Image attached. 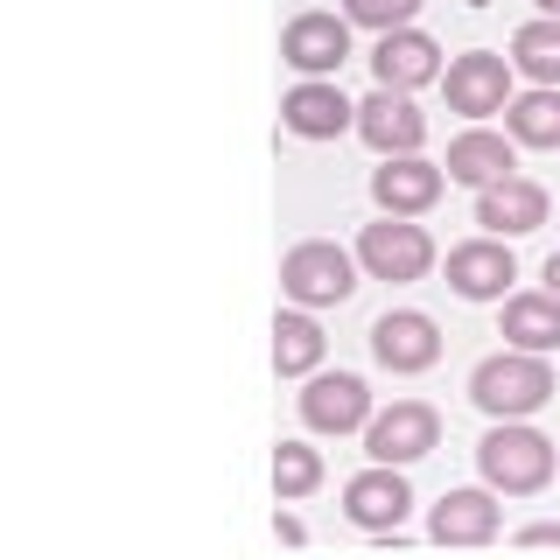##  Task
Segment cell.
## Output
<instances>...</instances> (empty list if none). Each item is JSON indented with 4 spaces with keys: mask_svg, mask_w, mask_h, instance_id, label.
<instances>
[{
    "mask_svg": "<svg viewBox=\"0 0 560 560\" xmlns=\"http://www.w3.org/2000/svg\"><path fill=\"white\" fill-rule=\"evenodd\" d=\"M273 539H280V547H302V539H308V525L294 518V512H280V518H273Z\"/></svg>",
    "mask_w": 560,
    "mask_h": 560,
    "instance_id": "cell-26",
    "label": "cell"
},
{
    "mask_svg": "<svg viewBox=\"0 0 560 560\" xmlns=\"http://www.w3.org/2000/svg\"><path fill=\"white\" fill-rule=\"evenodd\" d=\"M518 547H560V518H533V525H518Z\"/></svg>",
    "mask_w": 560,
    "mask_h": 560,
    "instance_id": "cell-25",
    "label": "cell"
},
{
    "mask_svg": "<svg viewBox=\"0 0 560 560\" xmlns=\"http://www.w3.org/2000/svg\"><path fill=\"white\" fill-rule=\"evenodd\" d=\"M477 469L498 498H539L553 483V442L525 420H490V434L477 442Z\"/></svg>",
    "mask_w": 560,
    "mask_h": 560,
    "instance_id": "cell-1",
    "label": "cell"
},
{
    "mask_svg": "<svg viewBox=\"0 0 560 560\" xmlns=\"http://www.w3.org/2000/svg\"><path fill=\"white\" fill-rule=\"evenodd\" d=\"M448 175L434 162H420V154H393V162L372 168V203L378 218H428L434 203H442Z\"/></svg>",
    "mask_w": 560,
    "mask_h": 560,
    "instance_id": "cell-11",
    "label": "cell"
},
{
    "mask_svg": "<svg viewBox=\"0 0 560 560\" xmlns=\"http://www.w3.org/2000/svg\"><path fill=\"white\" fill-rule=\"evenodd\" d=\"M323 490V448H308V442H280L273 448V498L280 504H302Z\"/></svg>",
    "mask_w": 560,
    "mask_h": 560,
    "instance_id": "cell-23",
    "label": "cell"
},
{
    "mask_svg": "<svg viewBox=\"0 0 560 560\" xmlns=\"http://www.w3.org/2000/svg\"><path fill=\"white\" fill-rule=\"evenodd\" d=\"M498 525H504L498 490L477 483V490H448V498L434 504V512H428V539H434V547H490Z\"/></svg>",
    "mask_w": 560,
    "mask_h": 560,
    "instance_id": "cell-15",
    "label": "cell"
},
{
    "mask_svg": "<svg viewBox=\"0 0 560 560\" xmlns=\"http://www.w3.org/2000/svg\"><path fill=\"white\" fill-rule=\"evenodd\" d=\"M477 224L490 238H525L547 224V189L533 183V175H504V183L477 189Z\"/></svg>",
    "mask_w": 560,
    "mask_h": 560,
    "instance_id": "cell-17",
    "label": "cell"
},
{
    "mask_svg": "<svg viewBox=\"0 0 560 560\" xmlns=\"http://www.w3.org/2000/svg\"><path fill=\"white\" fill-rule=\"evenodd\" d=\"M504 350H533V358H547V350H560V294L533 288V294H512L504 302Z\"/></svg>",
    "mask_w": 560,
    "mask_h": 560,
    "instance_id": "cell-19",
    "label": "cell"
},
{
    "mask_svg": "<svg viewBox=\"0 0 560 560\" xmlns=\"http://www.w3.org/2000/svg\"><path fill=\"white\" fill-rule=\"evenodd\" d=\"M413 14H420V0H343V22L350 28H378V35L413 28Z\"/></svg>",
    "mask_w": 560,
    "mask_h": 560,
    "instance_id": "cell-24",
    "label": "cell"
},
{
    "mask_svg": "<svg viewBox=\"0 0 560 560\" xmlns=\"http://www.w3.org/2000/svg\"><path fill=\"white\" fill-rule=\"evenodd\" d=\"M512 57H498V49H469V57H455L442 70V92H448V113H463V119H490V113H504L518 92H512Z\"/></svg>",
    "mask_w": 560,
    "mask_h": 560,
    "instance_id": "cell-7",
    "label": "cell"
},
{
    "mask_svg": "<svg viewBox=\"0 0 560 560\" xmlns=\"http://www.w3.org/2000/svg\"><path fill=\"white\" fill-rule=\"evenodd\" d=\"M372 358L385 372L413 378V372H428V364L442 358V329H434V315H420V308H385L372 323Z\"/></svg>",
    "mask_w": 560,
    "mask_h": 560,
    "instance_id": "cell-12",
    "label": "cell"
},
{
    "mask_svg": "<svg viewBox=\"0 0 560 560\" xmlns=\"http://www.w3.org/2000/svg\"><path fill=\"white\" fill-rule=\"evenodd\" d=\"M504 133L518 148H560V84H533L504 105Z\"/></svg>",
    "mask_w": 560,
    "mask_h": 560,
    "instance_id": "cell-21",
    "label": "cell"
},
{
    "mask_svg": "<svg viewBox=\"0 0 560 560\" xmlns=\"http://www.w3.org/2000/svg\"><path fill=\"white\" fill-rule=\"evenodd\" d=\"M547 294H560V253H547Z\"/></svg>",
    "mask_w": 560,
    "mask_h": 560,
    "instance_id": "cell-27",
    "label": "cell"
},
{
    "mask_svg": "<svg viewBox=\"0 0 560 560\" xmlns=\"http://www.w3.org/2000/svg\"><path fill=\"white\" fill-rule=\"evenodd\" d=\"M323 350H329V337H323V323H315L308 308H280L273 315V372L280 378H315L323 372Z\"/></svg>",
    "mask_w": 560,
    "mask_h": 560,
    "instance_id": "cell-20",
    "label": "cell"
},
{
    "mask_svg": "<svg viewBox=\"0 0 560 560\" xmlns=\"http://www.w3.org/2000/svg\"><path fill=\"white\" fill-rule=\"evenodd\" d=\"M302 420L315 434H364L372 428V385L358 372H315L302 385Z\"/></svg>",
    "mask_w": 560,
    "mask_h": 560,
    "instance_id": "cell-9",
    "label": "cell"
},
{
    "mask_svg": "<svg viewBox=\"0 0 560 560\" xmlns=\"http://www.w3.org/2000/svg\"><path fill=\"white\" fill-rule=\"evenodd\" d=\"M533 8H539V14H553V22H560V0H533Z\"/></svg>",
    "mask_w": 560,
    "mask_h": 560,
    "instance_id": "cell-28",
    "label": "cell"
},
{
    "mask_svg": "<svg viewBox=\"0 0 560 560\" xmlns=\"http://www.w3.org/2000/svg\"><path fill=\"white\" fill-rule=\"evenodd\" d=\"M280 127L294 140H337V133H358V105L343 98L337 78H302L280 98Z\"/></svg>",
    "mask_w": 560,
    "mask_h": 560,
    "instance_id": "cell-10",
    "label": "cell"
},
{
    "mask_svg": "<svg viewBox=\"0 0 560 560\" xmlns=\"http://www.w3.org/2000/svg\"><path fill=\"white\" fill-rule=\"evenodd\" d=\"M358 267L372 280H393V288H407V280H428L434 273V238L420 232L413 218H378L358 232Z\"/></svg>",
    "mask_w": 560,
    "mask_h": 560,
    "instance_id": "cell-4",
    "label": "cell"
},
{
    "mask_svg": "<svg viewBox=\"0 0 560 560\" xmlns=\"http://www.w3.org/2000/svg\"><path fill=\"white\" fill-rule=\"evenodd\" d=\"M350 57V22L343 14H294L288 28H280V63H294L302 78H337Z\"/></svg>",
    "mask_w": 560,
    "mask_h": 560,
    "instance_id": "cell-13",
    "label": "cell"
},
{
    "mask_svg": "<svg viewBox=\"0 0 560 560\" xmlns=\"http://www.w3.org/2000/svg\"><path fill=\"white\" fill-rule=\"evenodd\" d=\"M434 448H442V413H434L428 399H393V407L372 413V428H364V455L385 463V469H407Z\"/></svg>",
    "mask_w": 560,
    "mask_h": 560,
    "instance_id": "cell-5",
    "label": "cell"
},
{
    "mask_svg": "<svg viewBox=\"0 0 560 560\" xmlns=\"http://www.w3.org/2000/svg\"><path fill=\"white\" fill-rule=\"evenodd\" d=\"M358 140L372 154H385V162H393V154H420V140H428V113H420L407 92H372L358 105Z\"/></svg>",
    "mask_w": 560,
    "mask_h": 560,
    "instance_id": "cell-14",
    "label": "cell"
},
{
    "mask_svg": "<svg viewBox=\"0 0 560 560\" xmlns=\"http://www.w3.org/2000/svg\"><path fill=\"white\" fill-rule=\"evenodd\" d=\"M512 70L533 84H560V22L553 14H533L518 35H512Z\"/></svg>",
    "mask_w": 560,
    "mask_h": 560,
    "instance_id": "cell-22",
    "label": "cell"
},
{
    "mask_svg": "<svg viewBox=\"0 0 560 560\" xmlns=\"http://www.w3.org/2000/svg\"><path fill=\"white\" fill-rule=\"evenodd\" d=\"M358 253H343V245L329 238H302L288 259H280V294H288L294 308H343L350 294H358Z\"/></svg>",
    "mask_w": 560,
    "mask_h": 560,
    "instance_id": "cell-3",
    "label": "cell"
},
{
    "mask_svg": "<svg viewBox=\"0 0 560 560\" xmlns=\"http://www.w3.org/2000/svg\"><path fill=\"white\" fill-rule=\"evenodd\" d=\"M372 78H378V92H420V84H434L442 78V43L434 35H420V28H393V35H378V49H372Z\"/></svg>",
    "mask_w": 560,
    "mask_h": 560,
    "instance_id": "cell-16",
    "label": "cell"
},
{
    "mask_svg": "<svg viewBox=\"0 0 560 560\" xmlns=\"http://www.w3.org/2000/svg\"><path fill=\"white\" fill-rule=\"evenodd\" d=\"M512 280H518V259L504 238H463L448 245V288L463 294V302H512Z\"/></svg>",
    "mask_w": 560,
    "mask_h": 560,
    "instance_id": "cell-8",
    "label": "cell"
},
{
    "mask_svg": "<svg viewBox=\"0 0 560 560\" xmlns=\"http://www.w3.org/2000/svg\"><path fill=\"white\" fill-rule=\"evenodd\" d=\"M413 512V483H407V469H358V477L343 483V518L358 525V533H372V539H399V525H407Z\"/></svg>",
    "mask_w": 560,
    "mask_h": 560,
    "instance_id": "cell-6",
    "label": "cell"
},
{
    "mask_svg": "<svg viewBox=\"0 0 560 560\" xmlns=\"http://www.w3.org/2000/svg\"><path fill=\"white\" fill-rule=\"evenodd\" d=\"M469 399L490 420H533L553 399V364L533 358V350H498V358H483L469 372Z\"/></svg>",
    "mask_w": 560,
    "mask_h": 560,
    "instance_id": "cell-2",
    "label": "cell"
},
{
    "mask_svg": "<svg viewBox=\"0 0 560 560\" xmlns=\"http://www.w3.org/2000/svg\"><path fill=\"white\" fill-rule=\"evenodd\" d=\"M442 168H448V183H463V189H490V183H504V175H518V140L490 133V127H469V133L448 140Z\"/></svg>",
    "mask_w": 560,
    "mask_h": 560,
    "instance_id": "cell-18",
    "label": "cell"
}]
</instances>
